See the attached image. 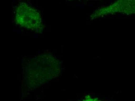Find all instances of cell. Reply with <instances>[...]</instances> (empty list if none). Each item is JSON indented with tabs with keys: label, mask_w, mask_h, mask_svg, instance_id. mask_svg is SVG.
I'll list each match as a JSON object with an SVG mask.
<instances>
[{
	"label": "cell",
	"mask_w": 135,
	"mask_h": 101,
	"mask_svg": "<svg viewBox=\"0 0 135 101\" xmlns=\"http://www.w3.org/2000/svg\"><path fill=\"white\" fill-rule=\"evenodd\" d=\"M14 20L18 25L35 32H41L44 27L39 11L25 2H21L16 7Z\"/></svg>",
	"instance_id": "7a4b0ae2"
},
{
	"label": "cell",
	"mask_w": 135,
	"mask_h": 101,
	"mask_svg": "<svg viewBox=\"0 0 135 101\" xmlns=\"http://www.w3.org/2000/svg\"><path fill=\"white\" fill-rule=\"evenodd\" d=\"M81 101H102L101 100H99L97 98H85V99Z\"/></svg>",
	"instance_id": "3957f363"
},
{
	"label": "cell",
	"mask_w": 135,
	"mask_h": 101,
	"mask_svg": "<svg viewBox=\"0 0 135 101\" xmlns=\"http://www.w3.org/2000/svg\"><path fill=\"white\" fill-rule=\"evenodd\" d=\"M56 61L52 57H41L32 61L27 69L28 82L35 87L55 77L59 70Z\"/></svg>",
	"instance_id": "6da1fadb"
}]
</instances>
